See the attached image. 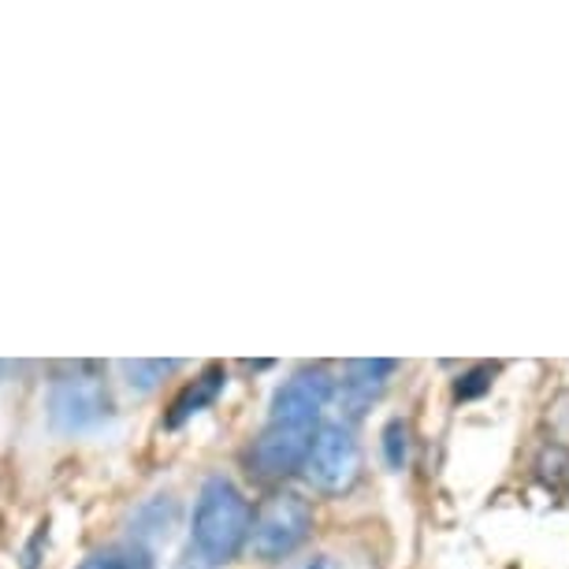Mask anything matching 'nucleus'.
<instances>
[{"label": "nucleus", "instance_id": "nucleus-5", "mask_svg": "<svg viewBox=\"0 0 569 569\" xmlns=\"http://www.w3.org/2000/svg\"><path fill=\"white\" fill-rule=\"evenodd\" d=\"M331 391H336V380H331L325 369L295 372L291 380L276 391L268 421H272V425L320 428V413H325V406L331 402Z\"/></svg>", "mask_w": 569, "mask_h": 569}, {"label": "nucleus", "instance_id": "nucleus-7", "mask_svg": "<svg viewBox=\"0 0 569 569\" xmlns=\"http://www.w3.org/2000/svg\"><path fill=\"white\" fill-rule=\"evenodd\" d=\"M399 369L388 358H376V361H350L347 365V380H342V406H347L350 417H361L372 406V399L388 388V376Z\"/></svg>", "mask_w": 569, "mask_h": 569}, {"label": "nucleus", "instance_id": "nucleus-9", "mask_svg": "<svg viewBox=\"0 0 569 569\" xmlns=\"http://www.w3.org/2000/svg\"><path fill=\"white\" fill-rule=\"evenodd\" d=\"M79 569H153V555L138 543H123V547H109V551L86 558Z\"/></svg>", "mask_w": 569, "mask_h": 569}, {"label": "nucleus", "instance_id": "nucleus-14", "mask_svg": "<svg viewBox=\"0 0 569 569\" xmlns=\"http://www.w3.org/2000/svg\"><path fill=\"white\" fill-rule=\"evenodd\" d=\"M190 569H194V566H190Z\"/></svg>", "mask_w": 569, "mask_h": 569}, {"label": "nucleus", "instance_id": "nucleus-11", "mask_svg": "<svg viewBox=\"0 0 569 569\" xmlns=\"http://www.w3.org/2000/svg\"><path fill=\"white\" fill-rule=\"evenodd\" d=\"M383 455H388L391 469L406 466V425L402 421H391L388 428H383Z\"/></svg>", "mask_w": 569, "mask_h": 569}, {"label": "nucleus", "instance_id": "nucleus-4", "mask_svg": "<svg viewBox=\"0 0 569 569\" xmlns=\"http://www.w3.org/2000/svg\"><path fill=\"white\" fill-rule=\"evenodd\" d=\"M309 529H313V510H309V502L302 496H291V491H283V496H272L261 507V513L253 518L250 525V547L257 558H268V562H276V558H287L295 551V547L306 543Z\"/></svg>", "mask_w": 569, "mask_h": 569}, {"label": "nucleus", "instance_id": "nucleus-10", "mask_svg": "<svg viewBox=\"0 0 569 569\" xmlns=\"http://www.w3.org/2000/svg\"><path fill=\"white\" fill-rule=\"evenodd\" d=\"M176 365H179V361H123V372L131 376L127 383H131L134 391H153L160 376L171 372Z\"/></svg>", "mask_w": 569, "mask_h": 569}, {"label": "nucleus", "instance_id": "nucleus-2", "mask_svg": "<svg viewBox=\"0 0 569 569\" xmlns=\"http://www.w3.org/2000/svg\"><path fill=\"white\" fill-rule=\"evenodd\" d=\"M112 413V395L104 376L93 365H79L74 372L60 376L49 391V421L57 432H86L98 428Z\"/></svg>", "mask_w": 569, "mask_h": 569}, {"label": "nucleus", "instance_id": "nucleus-1", "mask_svg": "<svg viewBox=\"0 0 569 569\" xmlns=\"http://www.w3.org/2000/svg\"><path fill=\"white\" fill-rule=\"evenodd\" d=\"M250 525L253 513L250 502L242 499V491L223 477L206 480L194 507V529H190L198 555L212 566L239 558L242 547L250 543Z\"/></svg>", "mask_w": 569, "mask_h": 569}, {"label": "nucleus", "instance_id": "nucleus-8", "mask_svg": "<svg viewBox=\"0 0 569 569\" xmlns=\"http://www.w3.org/2000/svg\"><path fill=\"white\" fill-rule=\"evenodd\" d=\"M223 380H228V376H223V369H209L206 376H201V380H194V383H190V388L182 391V399L176 402V410H171L168 425H182V421H187L190 413L206 410V406H209V402H212V399H217V395H220Z\"/></svg>", "mask_w": 569, "mask_h": 569}, {"label": "nucleus", "instance_id": "nucleus-12", "mask_svg": "<svg viewBox=\"0 0 569 569\" xmlns=\"http://www.w3.org/2000/svg\"><path fill=\"white\" fill-rule=\"evenodd\" d=\"M283 569H350V562L339 551H313V555H306V558H295V562H287Z\"/></svg>", "mask_w": 569, "mask_h": 569}, {"label": "nucleus", "instance_id": "nucleus-6", "mask_svg": "<svg viewBox=\"0 0 569 569\" xmlns=\"http://www.w3.org/2000/svg\"><path fill=\"white\" fill-rule=\"evenodd\" d=\"M317 439V428L302 425H264V432L257 436V443L250 450V466L261 477H291L306 466V455Z\"/></svg>", "mask_w": 569, "mask_h": 569}, {"label": "nucleus", "instance_id": "nucleus-13", "mask_svg": "<svg viewBox=\"0 0 569 569\" xmlns=\"http://www.w3.org/2000/svg\"><path fill=\"white\" fill-rule=\"evenodd\" d=\"M491 376H496V372H491L488 365H485V369H472L469 376H461L458 388H455L458 399H477V395H485L491 388Z\"/></svg>", "mask_w": 569, "mask_h": 569}, {"label": "nucleus", "instance_id": "nucleus-3", "mask_svg": "<svg viewBox=\"0 0 569 569\" xmlns=\"http://www.w3.org/2000/svg\"><path fill=\"white\" fill-rule=\"evenodd\" d=\"M306 480L325 496H342L361 477V447L347 425H320L306 455Z\"/></svg>", "mask_w": 569, "mask_h": 569}]
</instances>
